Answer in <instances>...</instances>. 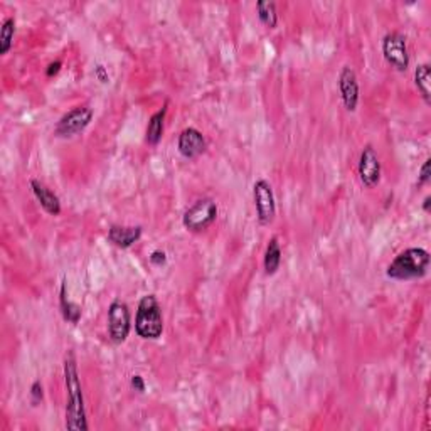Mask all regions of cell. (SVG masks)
<instances>
[{
  "instance_id": "cell-1",
  "label": "cell",
  "mask_w": 431,
  "mask_h": 431,
  "mask_svg": "<svg viewBox=\"0 0 431 431\" xmlns=\"http://www.w3.org/2000/svg\"><path fill=\"white\" fill-rule=\"evenodd\" d=\"M62 369H65V384L66 393H68V403H66V428L69 431H86L88 430V420H86L85 398H83L78 362L73 352L66 354Z\"/></svg>"
},
{
  "instance_id": "cell-2",
  "label": "cell",
  "mask_w": 431,
  "mask_h": 431,
  "mask_svg": "<svg viewBox=\"0 0 431 431\" xmlns=\"http://www.w3.org/2000/svg\"><path fill=\"white\" fill-rule=\"evenodd\" d=\"M430 253L425 248H408L398 253L394 260L387 264V278L398 282H408L426 276L430 270Z\"/></svg>"
},
{
  "instance_id": "cell-3",
  "label": "cell",
  "mask_w": 431,
  "mask_h": 431,
  "mask_svg": "<svg viewBox=\"0 0 431 431\" xmlns=\"http://www.w3.org/2000/svg\"><path fill=\"white\" fill-rule=\"evenodd\" d=\"M135 332L145 341H157L164 332V317L159 300L153 294L142 296L137 307Z\"/></svg>"
},
{
  "instance_id": "cell-4",
  "label": "cell",
  "mask_w": 431,
  "mask_h": 431,
  "mask_svg": "<svg viewBox=\"0 0 431 431\" xmlns=\"http://www.w3.org/2000/svg\"><path fill=\"white\" fill-rule=\"evenodd\" d=\"M217 219V204L211 197H203V199L196 201L192 205L185 209L184 216H182V224L185 229L192 233L204 231L211 226Z\"/></svg>"
},
{
  "instance_id": "cell-5",
  "label": "cell",
  "mask_w": 431,
  "mask_h": 431,
  "mask_svg": "<svg viewBox=\"0 0 431 431\" xmlns=\"http://www.w3.org/2000/svg\"><path fill=\"white\" fill-rule=\"evenodd\" d=\"M93 117L94 112L91 106L88 105L74 106L73 110H69L68 113H65L61 118H59L56 128H54V135L62 138L78 135V133L85 132V130L88 128L91 121H93Z\"/></svg>"
},
{
  "instance_id": "cell-6",
  "label": "cell",
  "mask_w": 431,
  "mask_h": 431,
  "mask_svg": "<svg viewBox=\"0 0 431 431\" xmlns=\"http://www.w3.org/2000/svg\"><path fill=\"white\" fill-rule=\"evenodd\" d=\"M132 330V314L121 300H113L108 307V334L113 344H124Z\"/></svg>"
},
{
  "instance_id": "cell-7",
  "label": "cell",
  "mask_w": 431,
  "mask_h": 431,
  "mask_svg": "<svg viewBox=\"0 0 431 431\" xmlns=\"http://www.w3.org/2000/svg\"><path fill=\"white\" fill-rule=\"evenodd\" d=\"M382 54L387 65L393 66L394 69L403 73L409 66V53L406 37L398 31H391L382 37Z\"/></svg>"
},
{
  "instance_id": "cell-8",
  "label": "cell",
  "mask_w": 431,
  "mask_h": 431,
  "mask_svg": "<svg viewBox=\"0 0 431 431\" xmlns=\"http://www.w3.org/2000/svg\"><path fill=\"white\" fill-rule=\"evenodd\" d=\"M253 197H255L256 216L261 226H268L273 223L276 216L275 194H273L271 184L267 179H258L253 185Z\"/></svg>"
},
{
  "instance_id": "cell-9",
  "label": "cell",
  "mask_w": 431,
  "mask_h": 431,
  "mask_svg": "<svg viewBox=\"0 0 431 431\" xmlns=\"http://www.w3.org/2000/svg\"><path fill=\"white\" fill-rule=\"evenodd\" d=\"M357 172L359 179L367 189H373L381 182V159H379L378 152L371 144L364 145L361 155H359Z\"/></svg>"
},
{
  "instance_id": "cell-10",
  "label": "cell",
  "mask_w": 431,
  "mask_h": 431,
  "mask_svg": "<svg viewBox=\"0 0 431 431\" xmlns=\"http://www.w3.org/2000/svg\"><path fill=\"white\" fill-rule=\"evenodd\" d=\"M339 91L347 112H355L359 105V81L350 66H344L339 74Z\"/></svg>"
},
{
  "instance_id": "cell-11",
  "label": "cell",
  "mask_w": 431,
  "mask_h": 431,
  "mask_svg": "<svg viewBox=\"0 0 431 431\" xmlns=\"http://www.w3.org/2000/svg\"><path fill=\"white\" fill-rule=\"evenodd\" d=\"M177 149H179L180 155L185 157V159H196V157L205 152L208 142H205L201 130L189 126V128L182 130L179 138H177Z\"/></svg>"
},
{
  "instance_id": "cell-12",
  "label": "cell",
  "mask_w": 431,
  "mask_h": 431,
  "mask_svg": "<svg viewBox=\"0 0 431 431\" xmlns=\"http://www.w3.org/2000/svg\"><path fill=\"white\" fill-rule=\"evenodd\" d=\"M31 189H33L35 199L39 201V204H41V208L44 209L47 214L51 216L61 214V201H59L56 194L47 187L44 182L33 179L31 180Z\"/></svg>"
},
{
  "instance_id": "cell-13",
  "label": "cell",
  "mask_w": 431,
  "mask_h": 431,
  "mask_svg": "<svg viewBox=\"0 0 431 431\" xmlns=\"http://www.w3.org/2000/svg\"><path fill=\"white\" fill-rule=\"evenodd\" d=\"M142 233H144L142 226H118V224H113L108 229V241L115 246L126 250L142 238Z\"/></svg>"
},
{
  "instance_id": "cell-14",
  "label": "cell",
  "mask_w": 431,
  "mask_h": 431,
  "mask_svg": "<svg viewBox=\"0 0 431 431\" xmlns=\"http://www.w3.org/2000/svg\"><path fill=\"white\" fill-rule=\"evenodd\" d=\"M167 106H169V103H165L160 110H157V112L150 117L147 132H145V140H147L149 145H157L162 140V135H164L165 115H167Z\"/></svg>"
},
{
  "instance_id": "cell-15",
  "label": "cell",
  "mask_w": 431,
  "mask_h": 431,
  "mask_svg": "<svg viewBox=\"0 0 431 431\" xmlns=\"http://www.w3.org/2000/svg\"><path fill=\"white\" fill-rule=\"evenodd\" d=\"M59 307H61V314H62V317H65V320H68V322L74 323V326L80 322L81 307L76 305V303H73L69 300L68 282H66V278H62L61 291H59Z\"/></svg>"
},
{
  "instance_id": "cell-16",
  "label": "cell",
  "mask_w": 431,
  "mask_h": 431,
  "mask_svg": "<svg viewBox=\"0 0 431 431\" xmlns=\"http://www.w3.org/2000/svg\"><path fill=\"white\" fill-rule=\"evenodd\" d=\"M280 264H282V248H280L278 238H273L268 243L267 251H264V260H263V267L267 275H275L276 271L280 270Z\"/></svg>"
},
{
  "instance_id": "cell-17",
  "label": "cell",
  "mask_w": 431,
  "mask_h": 431,
  "mask_svg": "<svg viewBox=\"0 0 431 431\" xmlns=\"http://www.w3.org/2000/svg\"><path fill=\"white\" fill-rule=\"evenodd\" d=\"M414 85L426 103H431V68L428 62H421L414 68Z\"/></svg>"
},
{
  "instance_id": "cell-18",
  "label": "cell",
  "mask_w": 431,
  "mask_h": 431,
  "mask_svg": "<svg viewBox=\"0 0 431 431\" xmlns=\"http://www.w3.org/2000/svg\"><path fill=\"white\" fill-rule=\"evenodd\" d=\"M15 35V17L9 15L0 26V54H7L12 49Z\"/></svg>"
},
{
  "instance_id": "cell-19",
  "label": "cell",
  "mask_w": 431,
  "mask_h": 431,
  "mask_svg": "<svg viewBox=\"0 0 431 431\" xmlns=\"http://www.w3.org/2000/svg\"><path fill=\"white\" fill-rule=\"evenodd\" d=\"M256 10H258L260 21L270 29H275L278 24V10H276V3L270 2V0H260L256 3Z\"/></svg>"
},
{
  "instance_id": "cell-20",
  "label": "cell",
  "mask_w": 431,
  "mask_h": 431,
  "mask_svg": "<svg viewBox=\"0 0 431 431\" xmlns=\"http://www.w3.org/2000/svg\"><path fill=\"white\" fill-rule=\"evenodd\" d=\"M29 396H31V403H33L34 406H37L39 403L42 401V398H44V389H42V384L39 379H35L33 384H31Z\"/></svg>"
},
{
  "instance_id": "cell-21",
  "label": "cell",
  "mask_w": 431,
  "mask_h": 431,
  "mask_svg": "<svg viewBox=\"0 0 431 431\" xmlns=\"http://www.w3.org/2000/svg\"><path fill=\"white\" fill-rule=\"evenodd\" d=\"M430 164H431V159H426L425 162H423V165L420 167V174H418V185H423V184H426V182H430L431 179Z\"/></svg>"
},
{
  "instance_id": "cell-22",
  "label": "cell",
  "mask_w": 431,
  "mask_h": 431,
  "mask_svg": "<svg viewBox=\"0 0 431 431\" xmlns=\"http://www.w3.org/2000/svg\"><path fill=\"white\" fill-rule=\"evenodd\" d=\"M149 260H150V263L153 264V267H162V264L167 263V253L162 251V250H155V251L150 253Z\"/></svg>"
},
{
  "instance_id": "cell-23",
  "label": "cell",
  "mask_w": 431,
  "mask_h": 431,
  "mask_svg": "<svg viewBox=\"0 0 431 431\" xmlns=\"http://www.w3.org/2000/svg\"><path fill=\"white\" fill-rule=\"evenodd\" d=\"M94 76H96V80L100 81V83H103V85H106V83L110 81L108 69H106L103 65H98L96 68H94Z\"/></svg>"
},
{
  "instance_id": "cell-24",
  "label": "cell",
  "mask_w": 431,
  "mask_h": 431,
  "mask_svg": "<svg viewBox=\"0 0 431 431\" xmlns=\"http://www.w3.org/2000/svg\"><path fill=\"white\" fill-rule=\"evenodd\" d=\"M130 386H132L133 389L137 391V393H144V391H145V381H144V378H142L140 374L132 375V379H130Z\"/></svg>"
},
{
  "instance_id": "cell-25",
  "label": "cell",
  "mask_w": 431,
  "mask_h": 431,
  "mask_svg": "<svg viewBox=\"0 0 431 431\" xmlns=\"http://www.w3.org/2000/svg\"><path fill=\"white\" fill-rule=\"evenodd\" d=\"M61 68H62V61H61V59H56V61L49 62V66H47V68H46V76L47 78L56 76L59 71H61Z\"/></svg>"
},
{
  "instance_id": "cell-26",
  "label": "cell",
  "mask_w": 431,
  "mask_h": 431,
  "mask_svg": "<svg viewBox=\"0 0 431 431\" xmlns=\"http://www.w3.org/2000/svg\"><path fill=\"white\" fill-rule=\"evenodd\" d=\"M430 203H431V196H426L425 201H423V211L430 212Z\"/></svg>"
}]
</instances>
